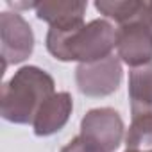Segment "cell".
<instances>
[{
	"mask_svg": "<svg viewBox=\"0 0 152 152\" xmlns=\"http://www.w3.org/2000/svg\"><path fill=\"white\" fill-rule=\"evenodd\" d=\"M54 79L38 66H23L2 86L0 115L13 124H31L43 102L54 95Z\"/></svg>",
	"mask_w": 152,
	"mask_h": 152,
	"instance_id": "6da1fadb",
	"label": "cell"
},
{
	"mask_svg": "<svg viewBox=\"0 0 152 152\" xmlns=\"http://www.w3.org/2000/svg\"><path fill=\"white\" fill-rule=\"evenodd\" d=\"M115 47L116 29L107 20H93L70 32L48 29L47 34V48L59 61L95 63L109 57Z\"/></svg>",
	"mask_w": 152,
	"mask_h": 152,
	"instance_id": "7a4b0ae2",
	"label": "cell"
},
{
	"mask_svg": "<svg viewBox=\"0 0 152 152\" xmlns=\"http://www.w3.org/2000/svg\"><path fill=\"white\" fill-rule=\"evenodd\" d=\"M116 50L118 57L132 68L152 63V25L145 20V7L140 16L116 29Z\"/></svg>",
	"mask_w": 152,
	"mask_h": 152,
	"instance_id": "3957f363",
	"label": "cell"
},
{
	"mask_svg": "<svg viewBox=\"0 0 152 152\" xmlns=\"http://www.w3.org/2000/svg\"><path fill=\"white\" fill-rule=\"evenodd\" d=\"M75 83L86 97H107L122 83V64L113 54L95 63H83L75 70Z\"/></svg>",
	"mask_w": 152,
	"mask_h": 152,
	"instance_id": "277c9868",
	"label": "cell"
},
{
	"mask_svg": "<svg viewBox=\"0 0 152 152\" xmlns=\"http://www.w3.org/2000/svg\"><path fill=\"white\" fill-rule=\"evenodd\" d=\"M0 38H2V70H6L9 64L25 61L32 54V29L16 11H6L0 15Z\"/></svg>",
	"mask_w": 152,
	"mask_h": 152,
	"instance_id": "5b68a950",
	"label": "cell"
},
{
	"mask_svg": "<svg viewBox=\"0 0 152 152\" xmlns=\"http://www.w3.org/2000/svg\"><path fill=\"white\" fill-rule=\"evenodd\" d=\"M81 136L104 152H115L124 138V120L113 107L91 109L81 120Z\"/></svg>",
	"mask_w": 152,
	"mask_h": 152,
	"instance_id": "8992f818",
	"label": "cell"
},
{
	"mask_svg": "<svg viewBox=\"0 0 152 152\" xmlns=\"http://www.w3.org/2000/svg\"><path fill=\"white\" fill-rule=\"evenodd\" d=\"M88 4L86 2H38L34 6L36 16L50 25V29L59 32H70L84 25V13Z\"/></svg>",
	"mask_w": 152,
	"mask_h": 152,
	"instance_id": "52a82bcc",
	"label": "cell"
},
{
	"mask_svg": "<svg viewBox=\"0 0 152 152\" xmlns=\"http://www.w3.org/2000/svg\"><path fill=\"white\" fill-rule=\"evenodd\" d=\"M73 109V100L72 95L66 91H59L50 95L43 106L39 107L38 115L34 116L32 129L36 136H50L57 131H61Z\"/></svg>",
	"mask_w": 152,
	"mask_h": 152,
	"instance_id": "ba28073f",
	"label": "cell"
},
{
	"mask_svg": "<svg viewBox=\"0 0 152 152\" xmlns=\"http://www.w3.org/2000/svg\"><path fill=\"white\" fill-rule=\"evenodd\" d=\"M129 100L132 116L152 115V63L131 70Z\"/></svg>",
	"mask_w": 152,
	"mask_h": 152,
	"instance_id": "9c48e42d",
	"label": "cell"
},
{
	"mask_svg": "<svg viewBox=\"0 0 152 152\" xmlns=\"http://www.w3.org/2000/svg\"><path fill=\"white\" fill-rule=\"evenodd\" d=\"M95 7L106 18L115 20L118 25H124L143 13L145 2H138V0H115V2L113 0H99Z\"/></svg>",
	"mask_w": 152,
	"mask_h": 152,
	"instance_id": "30bf717a",
	"label": "cell"
},
{
	"mask_svg": "<svg viewBox=\"0 0 152 152\" xmlns=\"http://www.w3.org/2000/svg\"><path fill=\"white\" fill-rule=\"evenodd\" d=\"M127 150L152 152V115L132 116L125 134Z\"/></svg>",
	"mask_w": 152,
	"mask_h": 152,
	"instance_id": "8fae6325",
	"label": "cell"
},
{
	"mask_svg": "<svg viewBox=\"0 0 152 152\" xmlns=\"http://www.w3.org/2000/svg\"><path fill=\"white\" fill-rule=\"evenodd\" d=\"M61 152H104V150H102L99 145L88 141L86 138H83V136L79 134V136H75L73 140H70V141L61 148Z\"/></svg>",
	"mask_w": 152,
	"mask_h": 152,
	"instance_id": "7c38bea8",
	"label": "cell"
},
{
	"mask_svg": "<svg viewBox=\"0 0 152 152\" xmlns=\"http://www.w3.org/2000/svg\"><path fill=\"white\" fill-rule=\"evenodd\" d=\"M145 20L152 25V2H145Z\"/></svg>",
	"mask_w": 152,
	"mask_h": 152,
	"instance_id": "4fadbf2b",
	"label": "cell"
},
{
	"mask_svg": "<svg viewBox=\"0 0 152 152\" xmlns=\"http://www.w3.org/2000/svg\"><path fill=\"white\" fill-rule=\"evenodd\" d=\"M125 152H140V150H125Z\"/></svg>",
	"mask_w": 152,
	"mask_h": 152,
	"instance_id": "5bb4252c",
	"label": "cell"
}]
</instances>
